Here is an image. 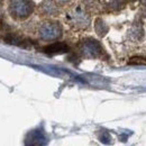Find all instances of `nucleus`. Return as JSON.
<instances>
[{
    "instance_id": "2",
    "label": "nucleus",
    "mask_w": 146,
    "mask_h": 146,
    "mask_svg": "<svg viewBox=\"0 0 146 146\" xmlns=\"http://www.w3.org/2000/svg\"><path fill=\"white\" fill-rule=\"evenodd\" d=\"M39 35L44 39H55L61 35V28L56 23H45L39 28Z\"/></svg>"
},
{
    "instance_id": "4",
    "label": "nucleus",
    "mask_w": 146,
    "mask_h": 146,
    "mask_svg": "<svg viewBox=\"0 0 146 146\" xmlns=\"http://www.w3.org/2000/svg\"><path fill=\"white\" fill-rule=\"evenodd\" d=\"M129 64H130V65H146V61L143 58V57L134 56V57L130 58Z\"/></svg>"
},
{
    "instance_id": "5",
    "label": "nucleus",
    "mask_w": 146,
    "mask_h": 146,
    "mask_svg": "<svg viewBox=\"0 0 146 146\" xmlns=\"http://www.w3.org/2000/svg\"><path fill=\"white\" fill-rule=\"evenodd\" d=\"M57 2H61V3H63V2H66L68 0H56Z\"/></svg>"
},
{
    "instance_id": "1",
    "label": "nucleus",
    "mask_w": 146,
    "mask_h": 146,
    "mask_svg": "<svg viewBox=\"0 0 146 146\" xmlns=\"http://www.w3.org/2000/svg\"><path fill=\"white\" fill-rule=\"evenodd\" d=\"M33 11V3L29 0H13L10 3V13L19 19L26 18Z\"/></svg>"
},
{
    "instance_id": "3",
    "label": "nucleus",
    "mask_w": 146,
    "mask_h": 146,
    "mask_svg": "<svg viewBox=\"0 0 146 146\" xmlns=\"http://www.w3.org/2000/svg\"><path fill=\"white\" fill-rule=\"evenodd\" d=\"M69 51V47L64 43H53L51 45H47L44 47V52L48 55H56V54H63Z\"/></svg>"
}]
</instances>
